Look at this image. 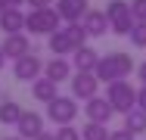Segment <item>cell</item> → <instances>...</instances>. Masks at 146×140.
<instances>
[{
	"mask_svg": "<svg viewBox=\"0 0 146 140\" xmlns=\"http://www.w3.org/2000/svg\"><path fill=\"white\" fill-rule=\"evenodd\" d=\"M31 3V9H47V6H53L56 0H28Z\"/></svg>",
	"mask_w": 146,
	"mask_h": 140,
	"instance_id": "d4e9b609",
	"label": "cell"
},
{
	"mask_svg": "<svg viewBox=\"0 0 146 140\" xmlns=\"http://www.w3.org/2000/svg\"><path fill=\"white\" fill-rule=\"evenodd\" d=\"M124 131H131L134 137H137V134H146V112L140 109V106L124 115Z\"/></svg>",
	"mask_w": 146,
	"mask_h": 140,
	"instance_id": "d6986e66",
	"label": "cell"
},
{
	"mask_svg": "<svg viewBox=\"0 0 146 140\" xmlns=\"http://www.w3.org/2000/svg\"><path fill=\"white\" fill-rule=\"evenodd\" d=\"M137 78L146 84V62H140V65H137Z\"/></svg>",
	"mask_w": 146,
	"mask_h": 140,
	"instance_id": "4316f807",
	"label": "cell"
},
{
	"mask_svg": "<svg viewBox=\"0 0 146 140\" xmlns=\"http://www.w3.org/2000/svg\"><path fill=\"white\" fill-rule=\"evenodd\" d=\"M47 118L53 121V125H72L75 118H78V100L75 97H62L59 93L53 103H47Z\"/></svg>",
	"mask_w": 146,
	"mask_h": 140,
	"instance_id": "8992f818",
	"label": "cell"
},
{
	"mask_svg": "<svg viewBox=\"0 0 146 140\" xmlns=\"http://www.w3.org/2000/svg\"><path fill=\"white\" fill-rule=\"evenodd\" d=\"M106 19H109L112 34H121V37H127V34L134 31V25H137L127 0H109V6H106Z\"/></svg>",
	"mask_w": 146,
	"mask_h": 140,
	"instance_id": "5b68a950",
	"label": "cell"
},
{
	"mask_svg": "<svg viewBox=\"0 0 146 140\" xmlns=\"http://www.w3.org/2000/svg\"><path fill=\"white\" fill-rule=\"evenodd\" d=\"M44 78H50V81H72V62L65 59V56H53L50 62H44Z\"/></svg>",
	"mask_w": 146,
	"mask_h": 140,
	"instance_id": "9a60e30c",
	"label": "cell"
},
{
	"mask_svg": "<svg viewBox=\"0 0 146 140\" xmlns=\"http://www.w3.org/2000/svg\"><path fill=\"white\" fill-rule=\"evenodd\" d=\"M100 56H103V53H96L93 47L84 44L78 53L72 56V69H75V72H93V69H96V62H100Z\"/></svg>",
	"mask_w": 146,
	"mask_h": 140,
	"instance_id": "2e32d148",
	"label": "cell"
},
{
	"mask_svg": "<svg viewBox=\"0 0 146 140\" xmlns=\"http://www.w3.org/2000/svg\"><path fill=\"white\" fill-rule=\"evenodd\" d=\"M56 140H81V128H75V125H62L59 131H53Z\"/></svg>",
	"mask_w": 146,
	"mask_h": 140,
	"instance_id": "7402d4cb",
	"label": "cell"
},
{
	"mask_svg": "<svg viewBox=\"0 0 146 140\" xmlns=\"http://www.w3.org/2000/svg\"><path fill=\"white\" fill-rule=\"evenodd\" d=\"M31 93H34V100H40V103H53L59 97V84L50 81V78H37V81L31 84Z\"/></svg>",
	"mask_w": 146,
	"mask_h": 140,
	"instance_id": "e0dca14e",
	"label": "cell"
},
{
	"mask_svg": "<svg viewBox=\"0 0 146 140\" xmlns=\"http://www.w3.org/2000/svg\"><path fill=\"white\" fill-rule=\"evenodd\" d=\"M109 140H137V137H134L131 131H124V128H121V131H109Z\"/></svg>",
	"mask_w": 146,
	"mask_h": 140,
	"instance_id": "cb8c5ba5",
	"label": "cell"
},
{
	"mask_svg": "<svg viewBox=\"0 0 146 140\" xmlns=\"http://www.w3.org/2000/svg\"><path fill=\"white\" fill-rule=\"evenodd\" d=\"M6 65V53H3V47H0V69Z\"/></svg>",
	"mask_w": 146,
	"mask_h": 140,
	"instance_id": "f546056e",
	"label": "cell"
},
{
	"mask_svg": "<svg viewBox=\"0 0 146 140\" xmlns=\"http://www.w3.org/2000/svg\"><path fill=\"white\" fill-rule=\"evenodd\" d=\"M81 140H109V131H106V125L87 121V125L81 128Z\"/></svg>",
	"mask_w": 146,
	"mask_h": 140,
	"instance_id": "ffe728a7",
	"label": "cell"
},
{
	"mask_svg": "<svg viewBox=\"0 0 146 140\" xmlns=\"http://www.w3.org/2000/svg\"><path fill=\"white\" fill-rule=\"evenodd\" d=\"M137 106H140V109L146 112V84L140 87V90H137Z\"/></svg>",
	"mask_w": 146,
	"mask_h": 140,
	"instance_id": "484cf974",
	"label": "cell"
},
{
	"mask_svg": "<svg viewBox=\"0 0 146 140\" xmlns=\"http://www.w3.org/2000/svg\"><path fill=\"white\" fill-rule=\"evenodd\" d=\"M81 28L87 31V37H103L109 28V19H106V9H87V16L81 19Z\"/></svg>",
	"mask_w": 146,
	"mask_h": 140,
	"instance_id": "7c38bea8",
	"label": "cell"
},
{
	"mask_svg": "<svg viewBox=\"0 0 146 140\" xmlns=\"http://www.w3.org/2000/svg\"><path fill=\"white\" fill-rule=\"evenodd\" d=\"M0 31L3 34H22L25 31V13L19 6H6L0 13Z\"/></svg>",
	"mask_w": 146,
	"mask_h": 140,
	"instance_id": "5bb4252c",
	"label": "cell"
},
{
	"mask_svg": "<svg viewBox=\"0 0 146 140\" xmlns=\"http://www.w3.org/2000/svg\"><path fill=\"white\" fill-rule=\"evenodd\" d=\"M131 72H134L131 53H106V56H100V62H96V69H93V75H96L100 81H106V84L124 81Z\"/></svg>",
	"mask_w": 146,
	"mask_h": 140,
	"instance_id": "7a4b0ae2",
	"label": "cell"
},
{
	"mask_svg": "<svg viewBox=\"0 0 146 140\" xmlns=\"http://www.w3.org/2000/svg\"><path fill=\"white\" fill-rule=\"evenodd\" d=\"M68 84H72V97H75V100H84V103L93 100L96 90H100V78H96L93 72H75Z\"/></svg>",
	"mask_w": 146,
	"mask_h": 140,
	"instance_id": "52a82bcc",
	"label": "cell"
},
{
	"mask_svg": "<svg viewBox=\"0 0 146 140\" xmlns=\"http://www.w3.org/2000/svg\"><path fill=\"white\" fill-rule=\"evenodd\" d=\"M90 3L87 0H56V13L65 25H81V19L87 16Z\"/></svg>",
	"mask_w": 146,
	"mask_h": 140,
	"instance_id": "9c48e42d",
	"label": "cell"
},
{
	"mask_svg": "<svg viewBox=\"0 0 146 140\" xmlns=\"http://www.w3.org/2000/svg\"><path fill=\"white\" fill-rule=\"evenodd\" d=\"M34 140H56V134H50V131H44V134H37Z\"/></svg>",
	"mask_w": 146,
	"mask_h": 140,
	"instance_id": "83f0119b",
	"label": "cell"
},
{
	"mask_svg": "<svg viewBox=\"0 0 146 140\" xmlns=\"http://www.w3.org/2000/svg\"><path fill=\"white\" fill-rule=\"evenodd\" d=\"M3 53H6V59H22V56H28L31 53V41H28V34L22 31V34H3Z\"/></svg>",
	"mask_w": 146,
	"mask_h": 140,
	"instance_id": "30bf717a",
	"label": "cell"
},
{
	"mask_svg": "<svg viewBox=\"0 0 146 140\" xmlns=\"http://www.w3.org/2000/svg\"><path fill=\"white\" fill-rule=\"evenodd\" d=\"M131 13L134 22H146V0H131Z\"/></svg>",
	"mask_w": 146,
	"mask_h": 140,
	"instance_id": "603a6c76",
	"label": "cell"
},
{
	"mask_svg": "<svg viewBox=\"0 0 146 140\" xmlns=\"http://www.w3.org/2000/svg\"><path fill=\"white\" fill-rule=\"evenodd\" d=\"M6 6H9V3H6V0H0V13H3V9H6Z\"/></svg>",
	"mask_w": 146,
	"mask_h": 140,
	"instance_id": "4dcf8cb0",
	"label": "cell"
},
{
	"mask_svg": "<svg viewBox=\"0 0 146 140\" xmlns=\"http://www.w3.org/2000/svg\"><path fill=\"white\" fill-rule=\"evenodd\" d=\"M84 115H87V121L109 125V118L115 115V109L109 106V100H106V97H93V100H87V106H84Z\"/></svg>",
	"mask_w": 146,
	"mask_h": 140,
	"instance_id": "8fae6325",
	"label": "cell"
},
{
	"mask_svg": "<svg viewBox=\"0 0 146 140\" xmlns=\"http://www.w3.org/2000/svg\"><path fill=\"white\" fill-rule=\"evenodd\" d=\"M59 28H62V19H59L56 6H47V9H31L25 13V31L31 34H56Z\"/></svg>",
	"mask_w": 146,
	"mask_h": 140,
	"instance_id": "3957f363",
	"label": "cell"
},
{
	"mask_svg": "<svg viewBox=\"0 0 146 140\" xmlns=\"http://www.w3.org/2000/svg\"><path fill=\"white\" fill-rule=\"evenodd\" d=\"M47 44H50V53L53 56H75L87 44V31L81 25H62L56 34L47 37Z\"/></svg>",
	"mask_w": 146,
	"mask_h": 140,
	"instance_id": "6da1fadb",
	"label": "cell"
},
{
	"mask_svg": "<svg viewBox=\"0 0 146 140\" xmlns=\"http://www.w3.org/2000/svg\"><path fill=\"white\" fill-rule=\"evenodd\" d=\"M13 75H16L19 81H28V84H34L37 78H44V62H40V56L28 53V56H22V59H16V62H13Z\"/></svg>",
	"mask_w": 146,
	"mask_h": 140,
	"instance_id": "ba28073f",
	"label": "cell"
},
{
	"mask_svg": "<svg viewBox=\"0 0 146 140\" xmlns=\"http://www.w3.org/2000/svg\"><path fill=\"white\" fill-rule=\"evenodd\" d=\"M22 106L16 103V100H9V97H3L0 100V125H19V118H22Z\"/></svg>",
	"mask_w": 146,
	"mask_h": 140,
	"instance_id": "ac0fdd59",
	"label": "cell"
},
{
	"mask_svg": "<svg viewBox=\"0 0 146 140\" xmlns=\"http://www.w3.org/2000/svg\"><path fill=\"white\" fill-rule=\"evenodd\" d=\"M3 140H22V137H19V134H16V137H3Z\"/></svg>",
	"mask_w": 146,
	"mask_h": 140,
	"instance_id": "1f68e13d",
	"label": "cell"
},
{
	"mask_svg": "<svg viewBox=\"0 0 146 140\" xmlns=\"http://www.w3.org/2000/svg\"><path fill=\"white\" fill-rule=\"evenodd\" d=\"M106 100L115 112L127 115L131 109H137V87L131 81H112V84H106Z\"/></svg>",
	"mask_w": 146,
	"mask_h": 140,
	"instance_id": "277c9868",
	"label": "cell"
},
{
	"mask_svg": "<svg viewBox=\"0 0 146 140\" xmlns=\"http://www.w3.org/2000/svg\"><path fill=\"white\" fill-rule=\"evenodd\" d=\"M9 6H22V3H28V0H6Z\"/></svg>",
	"mask_w": 146,
	"mask_h": 140,
	"instance_id": "f1b7e54d",
	"label": "cell"
},
{
	"mask_svg": "<svg viewBox=\"0 0 146 140\" xmlns=\"http://www.w3.org/2000/svg\"><path fill=\"white\" fill-rule=\"evenodd\" d=\"M16 131H19L22 140H34L37 134H44V115H40V112H22Z\"/></svg>",
	"mask_w": 146,
	"mask_h": 140,
	"instance_id": "4fadbf2b",
	"label": "cell"
},
{
	"mask_svg": "<svg viewBox=\"0 0 146 140\" xmlns=\"http://www.w3.org/2000/svg\"><path fill=\"white\" fill-rule=\"evenodd\" d=\"M127 37H131V44H134L137 50H146V22H137Z\"/></svg>",
	"mask_w": 146,
	"mask_h": 140,
	"instance_id": "44dd1931",
	"label": "cell"
}]
</instances>
